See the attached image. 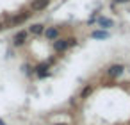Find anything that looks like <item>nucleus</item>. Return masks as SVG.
<instances>
[{
	"label": "nucleus",
	"instance_id": "obj_1",
	"mask_svg": "<svg viewBox=\"0 0 130 125\" xmlns=\"http://www.w3.org/2000/svg\"><path fill=\"white\" fill-rule=\"evenodd\" d=\"M123 72H125V66H123V64H112V66H109L107 75H109L110 79H118V77L123 75Z\"/></svg>",
	"mask_w": 130,
	"mask_h": 125
},
{
	"label": "nucleus",
	"instance_id": "obj_2",
	"mask_svg": "<svg viewBox=\"0 0 130 125\" xmlns=\"http://www.w3.org/2000/svg\"><path fill=\"white\" fill-rule=\"evenodd\" d=\"M27 36H29V32H27V31H18V32L14 34V38H13V43H14V47H22V45H25V41H27Z\"/></svg>",
	"mask_w": 130,
	"mask_h": 125
},
{
	"label": "nucleus",
	"instance_id": "obj_3",
	"mask_svg": "<svg viewBox=\"0 0 130 125\" xmlns=\"http://www.w3.org/2000/svg\"><path fill=\"white\" fill-rule=\"evenodd\" d=\"M48 4H50V0H32V2H30V9L32 11H43V9L48 7Z\"/></svg>",
	"mask_w": 130,
	"mask_h": 125
},
{
	"label": "nucleus",
	"instance_id": "obj_4",
	"mask_svg": "<svg viewBox=\"0 0 130 125\" xmlns=\"http://www.w3.org/2000/svg\"><path fill=\"white\" fill-rule=\"evenodd\" d=\"M34 72H36V75H38V77H41V79L50 75V72H48V64H46V63H41V64H38V66L34 68Z\"/></svg>",
	"mask_w": 130,
	"mask_h": 125
},
{
	"label": "nucleus",
	"instance_id": "obj_5",
	"mask_svg": "<svg viewBox=\"0 0 130 125\" xmlns=\"http://www.w3.org/2000/svg\"><path fill=\"white\" fill-rule=\"evenodd\" d=\"M54 48H55V52H64V50H68L70 47H68V39H55L54 41Z\"/></svg>",
	"mask_w": 130,
	"mask_h": 125
},
{
	"label": "nucleus",
	"instance_id": "obj_6",
	"mask_svg": "<svg viewBox=\"0 0 130 125\" xmlns=\"http://www.w3.org/2000/svg\"><path fill=\"white\" fill-rule=\"evenodd\" d=\"M96 20H98V25H100L103 31H105V29H110V27L114 25V22H112L110 18H107V16H98Z\"/></svg>",
	"mask_w": 130,
	"mask_h": 125
},
{
	"label": "nucleus",
	"instance_id": "obj_7",
	"mask_svg": "<svg viewBox=\"0 0 130 125\" xmlns=\"http://www.w3.org/2000/svg\"><path fill=\"white\" fill-rule=\"evenodd\" d=\"M45 38L46 39H57L59 38V29L57 27H48V29H45Z\"/></svg>",
	"mask_w": 130,
	"mask_h": 125
},
{
	"label": "nucleus",
	"instance_id": "obj_8",
	"mask_svg": "<svg viewBox=\"0 0 130 125\" xmlns=\"http://www.w3.org/2000/svg\"><path fill=\"white\" fill-rule=\"evenodd\" d=\"M29 32L34 34V36H39V34L45 32V25H41V23H32V25L29 27Z\"/></svg>",
	"mask_w": 130,
	"mask_h": 125
},
{
	"label": "nucleus",
	"instance_id": "obj_9",
	"mask_svg": "<svg viewBox=\"0 0 130 125\" xmlns=\"http://www.w3.org/2000/svg\"><path fill=\"white\" fill-rule=\"evenodd\" d=\"M29 16H30V13H27V11H25V13H22V15H18V16H13V18H11V25H18V23L25 22Z\"/></svg>",
	"mask_w": 130,
	"mask_h": 125
},
{
	"label": "nucleus",
	"instance_id": "obj_10",
	"mask_svg": "<svg viewBox=\"0 0 130 125\" xmlns=\"http://www.w3.org/2000/svg\"><path fill=\"white\" fill-rule=\"evenodd\" d=\"M91 38H93V39H107V38H109V32L103 31V29H102V31H93V32H91Z\"/></svg>",
	"mask_w": 130,
	"mask_h": 125
},
{
	"label": "nucleus",
	"instance_id": "obj_11",
	"mask_svg": "<svg viewBox=\"0 0 130 125\" xmlns=\"http://www.w3.org/2000/svg\"><path fill=\"white\" fill-rule=\"evenodd\" d=\"M91 93H93V86H89V84H87V86L82 89V93H80V98H87Z\"/></svg>",
	"mask_w": 130,
	"mask_h": 125
},
{
	"label": "nucleus",
	"instance_id": "obj_12",
	"mask_svg": "<svg viewBox=\"0 0 130 125\" xmlns=\"http://www.w3.org/2000/svg\"><path fill=\"white\" fill-rule=\"evenodd\" d=\"M77 45V38H68V47H75Z\"/></svg>",
	"mask_w": 130,
	"mask_h": 125
},
{
	"label": "nucleus",
	"instance_id": "obj_13",
	"mask_svg": "<svg viewBox=\"0 0 130 125\" xmlns=\"http://www.w3.org/2000/svg\"><path fill=\"white\" fill-rule=\"evenodd\" d=\"M116 4H126V2H130V0H114Z\"/></svg>",
	"mask_w": 130,
	"mask_h": 125
},
{
	"label": "nucleus",
	"instance_id": "obj_14",
	"mask_svg": "<svg viewBox=\"0 0 130 125\" xmlns=\"http://www.w3.org/2000/svg\"><path fill=\"white\" fill-rule=\"evenodd\" d=\"M0 125H7V123H6V121H2V120H0Z\"/></svg>",
	"mask_w": 130,
	"mask_h": 125
},
{
	"label": "nucleus",
	"instance_id": "obj_15",
	"mask_svg": "<svg viewBox=\"0 0 130 125\" xmlns=\"http://www.w3.org/2000/svg\"><path fill=\"white\" fill-rule=\"evenodd\" d=\"M55 125H68V123H55Z\"/></svg>",
	"mask_w": 130,
	"mask_h": 125
},
{
	"label": "nucleus",
	"instance_id": "obj_16",
	"mask_svg": "<svg viewBox=\"0 0 130 125\" xmlns=\"http://www.w3.org/2000/svg\"><path fill=\"white\" fill-rule=\"evenodd\" d=\"M2 27H4V25H2V23H0V31H2Z\"/></svg>",
	"mask_w": 130,
	"mask_h": 125
}]
</instances>
